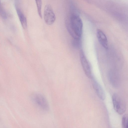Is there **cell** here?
<instances>
[{
	"label": "cell",
	"mask_w": 128,
	"mask_h": 128,
	"mask_svg": "<svg viewBox=\"0 0 128 128\" xmlns=\"http://www.w3.org/2000/svg\"><path fill=\"white\" fill-rule=\"evenodd\" d=\"M67 28L72 36L75 39H80L82 33L83 23L79 16L72 14L69 21L66 22Z\"/></svg>",
	"instance_id": "obj_1"
},
{
	"label": "cell",
	"mask_w": 128,
	"mask_h": 128,
	"mask_svg": "<svg viewBox=\"0 0 128 128\" xmlns=\"http://www.w3.org/2000/svg\"><path fill=\"white\" fill-rule=\"evenodd\" d=\"M31 98L34 103L41 110L44 112H47L48 110V102L43 95L38 93H34L32 94Z\"/></svg>",
	"instance_id": "obj_2"
},
{
	"label": "cell",
	"mask_w": 128,
	"mask_h": 128,
	"mask_svg": "<svg viewBox=\"0 0 128 128\" xmlns=\"http://www.w3.org/2000/svg\"><path fill=\"white\" fill-rule=\"evenodd\" d=\"M112 100L114 108L119 114H123L126 109V102L118 94H114L112 96Z\"/></svg>",
	"instance_id": "obj_3"
},
{
	"label": "cell",
	"mask_w": 128,
	"mask_h": 128,
	"mask_svg": "<svg viewBox=\"0 0 128 128\" xmlns=\"http://www.w3.org/2000/svg\"><path fill=\"white\" fill-rule=\"evenodd\" d=\"M79 56L81 64L85 74L88 78L91 79L93 76L91 67L84 51L82 50L80 51Z\"/></svg>",
	"instance_id": "obj_4"
},
{
	"label": "cell",
	"mask_w": 128,
	"mask_h": 128,
	"mask_svg": "<svg viewBox=\"0 0 128 128\" xmlns=\"http://www.w3.org/2000/svg\"><path fill=\"white\" fill-rule=\"evenodd\" d=\"M44 17L46 23L48 25H52L55 20V14L50 4H47L45 6Z\"/></svg>",
	"instance_id": "obj_5"
},
{
	"label": "cell",
	"mask_w": 128,
	"mask_h": 128,
	"mask_svg": "<svg viewBox=\"0 0 128 128\" xmlns=\"http://www.w3.org/2000/svg\"><path fill=\"white\" fill-rule=\"evenodd\" d=\"M91 79L93 87L97 96L101 100H104L106 95L102 87L93 76Z\"/></svg>",
	"instance_id": "obj_6"
},
{
	"label": "cell",
	"mask_w": 128,
	"mask_h": 128,
	"mask_svg": "<svg viewBox=\"0 0 128 128\" xmlns=\"http://www.w3.org/2000/svg\"><path fill=\"white\" fill-rule=\"evenodd\" d=\"M15 6L17 14L21 22L22 25L24 29L27 28V23L26 18L20 9L17 2L15 3Z\"/></svg>",
	"instance_id": "obj_7"
},
{
	"label": "cell",
	"mask_w": 128,
	"mask_h": 128,
	"mask_svg": "<svg viewBox=\"0 0 128 128\" xmlns=\"http://www.w3.org/2000/svg\"><path fill=\"white\" fill-rule=\"evenodd\" d=\"M96 35L100 44L104 48L107 49L108 48V40L103 32L101 30L98 29L96 31Z\"/></svg>",
	"instance_id": "obj_8"
},
{
	"label": "cell",
	"mask_w": 128,
	"mask_h": 128,
	"mask_svg": "<svg viewBox=\"0 0 128 128\" xmlns=\"http://www.w3.org/2000/svg\"><path fill=\"white\" fill-rule=\"evenodd\" d=\"M36 1L37 8L38 14L40 17L42 18V15L41 12L42 5V1L41 0H36Z\"/></svg>",
	"instance_id": "obj_9"
},
{
	"label": "cell",
	"mask_w": 128,
	"mask_h": 128,
	"mask_svg": "<svg viewBox=\"0 0 128 128\" xmlns=\"http://www.w3.org/2000/svg\"><path fill=\"white\" fill-rule=\"evenodd\" d=\"M128 120L127 116L126 115H124L122 117V121L123 128H128Z\"/></svg>",
	"instance_id": "obj_10"
},
{
	"label": "cell",
	"mask_w": 128,
	"mask_h": 128,
	"mask_svg": "<svg viewBox=\"0 0 128 128\" xmlns=\"http://www.w3.org/2000/svg\"><path fill=\"white\" fill-rule=\"evenodd\" d=\"M80 39H74L72 41V44L75 47L78 48L80 46Z\"/></svg>",
	"instance_id": "obj_11"
},
{
	"label": "cell",
	"mask_w": 128,
	"mask_h": 128,
	"mask_svg": "<svg viewBox=\"0 0 128 128\" xmlns=\"http://www.w3.org/2000/svg\"><path fill=\"white\" fill-rule=\"evenodd\" d=\"M1 10L0 12L1 14L2 17L4 18H6V14L5 12L4 11V10Z\"/></svg>",
	"instance_id": "obj_12"
},
{
	"label": "cell",
	"mask_w": 128,
	"mask_h": 128,
	"mask_svg": "<svg viewBox=\"0 0 128 128\" xmlns=\"http://www.w3.org/2000/svg\"></svg>",
	"instance_id": "obj_13"
}]
</instances>
